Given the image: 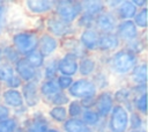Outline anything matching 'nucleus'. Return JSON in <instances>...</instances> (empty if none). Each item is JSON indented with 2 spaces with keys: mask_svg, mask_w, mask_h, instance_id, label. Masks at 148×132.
<instances>
[{
  "mask_svg": "<svg viewBox=\"0 0 148 132\" xmlns=\"http://www.w3.org/2000/svg\"><path fill=\"white\" fill-rule=\"evenodd\" d=\"M140 58L134 54L131 50L121 46L108 57L105 69L117 76H128L134 66L139 63Z\"/></svg>",
  "mask_w": 148,
  "mask_h": 132,
  "instance_id": "f257e3e1",
  "label": "nucleus"
},
{
  "mask_svg": "<svg viewBox=\"0 0 148 132\" xmlns=\"http://www.w3.org/2000/svg\"><path fill=\"white\" fill-rule=\"evenodd\" d=\"M39 34L32 29H23L10 36V45L16 50L20 57H25L30 52L37 50Z\"/></svg>",
  "mask_w": 148,
  "mask_h": 132,
  "instance_id": "f03ea898",
  "label": "nucleus"
},
{
  "mask_svg": "<svg viewBox=\"0 0 148 132\" xmlns=\"http://www.w3.org/2000/svg\"><path fill=\"white\" fill-rule=\"evenodd\" d=\"M53 2V14L66 23L74 24L76 19L83 13L81 1L56 0Z\"/></svg>",
  "mask_w": 148,
  "mask_h": 132,
  "instance_id": "7ed1b4c3",
  "label": "nucleus"
},
{
  "mask_svg": "<svg viewBox=\"0 0 148 132\" xmlns=\"http://www.w3.org/2000/svg\"><path fill=\"white\" fill-rule=\"evenodd\" d=\"M45 31L59 41L69 36H75L79 32L74 24L64 22L53 13L45 17Z\"/></svg>",
  "mask_w": 148,
  "mask_h": 132,
  "instance_id": "20e7f679",
  "label": "nucleus"
},
{
  "mask_svg": "<svg viewBox=\"0 0 148 132\" xmlns=\"http://www.w3.org/2000/svg\"><path fill=\"white\" fill-rule=\"evenodd\" d=\"M71 100H83L86 97H95L98 93L96 86L90 78L74 79L72 86L66 91Z\"/></svg>",
  "mask_w": 148,
  "mask_h": 132,
  "instance_id": "39448f33",
  "label": "nucleus"
},
{
  "mask_svg": "<svg viewBox=\"0 0 148 132\" xmlns=\"http://www.w3.org/2000/svg\"><path fill=\"white\" fill-rule=\"evenodd\" d=\"M24 132H46L51 126V123L45 112L39 109H35L25 118L20 120Z\"/></svg>",
  "mask_w": 148,
  "mask_h": 132,
  "instance_id": "423d86ee",
  "label": "nucleus"
},
{
  "mask_svg": "<svg viewBox=\"0 0 148 132\" xmlns=\"http://www.w3.org/2000/svg\"><path fill=\"white\" fill-rule=\"evenodd\" d=\"M128 116L130 112L124 107L114 104L110 115L106 118V130L110 132H127Z\"/></svg>",
  "mask_w": 148,
  "mask_h": 132,
  "instance_id": "0eeeda50",
  "label": "nucleus"
},
{
  "mask_svg": "<svg viewBox=\"0 0 148 132\" xmlns=\"http://www.w3.org/2000/svg\"><path fill=\"white\" fill-rule=\"evenodd\" d=\"M15 74L22 80V82H29V81H35V82H40L43 80L42 78V71L40 69H35L27 60L25 58L21 57L14 65H13Z\"/></svg>",
  "mask_w": 148,
  "mask_h": 132,
  "instance_id": "6e6552de",
  "label": "nucleus"
},
{
  "mask_svg": "<svg viewBox=\"0 0 148 132\" xmlns=\"http://www.w3.org/2000/svg\"><path fill=\"white\" fill-rule=\"evenodd\" d=\"M20 91H21L24 105L29 110H35L40 105L42 98L38 90V82H35V81L23 82V85L20 88Z\"/></svg>",
  "mask_w": 148,
  "mask_h": 132,
  "instance_id": "1a4fd4ad",
  "label": "nucleus"
},
{
  "mask_svg": "<svg viewBox=\"0 0 148 132\" xmlns=\"http://www.w3.org/2000/svg\"><path fill=\"white\" fill-rule=\"evenodd\" d=\"M114 34L117 35L118 39L120 41L121 45H126L135 39H138L141 35V31L136 28V25L133 23L132 20H126V21H119Z\"/></svg>",
  "mask_w": 148,
  "mask_h": 132,
  "instance_id": "9d476101",
  "label": "nucleus"
},
{
  "mask_svg": "<svg viewBox=\"0 0 148 132\" xmlns=\"http://www.w3.org/2000/svg\"><path fill=\"white\" fill-rule=\"evenodd\" d=\"M114 100L112 95V90L105 89V90H99L97 95L95 96V103H94V109L95 111L99 115L102 119H106L108 116L110 115L112 108L114 107Z\"/></svg>",
  "mask_w": 148,
  "mask_h": 132,
  "instance_id": "9b49d317",
  "label": "nucleus"
},
{
  "mask_svg": "<svg viewBox=\"0 0 148 132\" xmlns=\"http://www.w3.org/2000/svg\"><path fill=\"white\" fill-rule=\"evenodd\" d=\"M60 50V41L56 37L51 36L46 31L39 34L38 43H37V51L43 54L45 59L56 56V53Z\"/></svg>",
  "mask_w": 148,
  "mask_h": 132,
  "instance_id": "f8f14e48",
  "label": "nucleus"
},
{
  "mask_svg": "<svg viewBox=\"0 0 148 132\" xmlns=\"http://www.w3.org/2000/svg\"><path fill=\"white\" fill-rule=\"evenodd\" d=\"M118 19L116 14L111 10H104L99 15L95 16L94 21V28L99 32V34H110L114 32L116 27L118 24Z\"/></svg>",
  "mask_w": 148,
  "mask_h": 132,
  "instance_id": "ddd939ff",
  "label": "nucleus"
},
{
  "mask_svg": "<svg viewBox=\"0 0 148 132\" xmlns=\"http://www.w3.org/2000/svg\"><path fill=\"white\" fill-rule=\"evenodd\" d=\"M23 7L29 15L35 17H46L53 13V2L51 0H25Z\"/></svg>",
  "mask_w": 148,
  "mask_h": 132,
  "instance_id": "4468645a",
  "label": "nucleus"
},
{
  "mask_svg": "<svg viewBox=\"0 0 148 132\" xmlns=\"http://www.w3.org/2000/svg\"><path fill=\"white\" fill-rule=\"evenodd\" d=\"M77 34L79 35L76 37L81 46L88 54H91L92 52H97V45H98L101 34L95 28L83 29V30H80Z\"/></svg>",
  "mask_w": 148,
  "mask_h": 132,
  "instance_id": "2eb2a0df",
  "label": "nucleus"
},
{
  "mask_svg": "<svg viewBox=\"0 0 148 132\" xmlns=\"http://www.w3.org/2000/svg\"><path fill=\"white\" fill-rule=\"evenodd\" d=\"M79 58L72 53H62L58 57V73L60 75H66L75 78L77 75Z\"/></svg>",
  "mask_w": 148,
  "mask_h": 132,
  "instance_id": "dca6fc26",
  "label": "nucleus"
},
{
  "mask_svg": "<svg viewBox=\"0 0 148 132\" xmlns=\"http://www.w3.org/2000/svg\"><path fill=\"white\" fill-rule=\"evenodd\" d=\"M121 47V43L118 39L117 35L114 32L110 34H101L98 45H97V52L98 54H105L110 56L114 51Z\"/></svg>",
  "mask_w": 148,
  "mask_h": 132,
  "instance_id": "f3484780",
  "label": "nucleus"
},
{
  "mask_svg": "<svg viewBox=\"0 0 148 132\" xmlns=\"http://www.w3.org/2000/svg\"><path fill=\"white\" fill-rule=\"evenodd\" d=\"M0 98L1 103L9 108L12 111L15 109H18L24 105L22 95L20 89H9V88H3L0 93Z\"/></svg>",
  "mask_w": 148,
  "mask_h": 132,
  "instance_id": "a211bd4d",
  "label": "nucleus"
},
{
  "mask_svg": "<svg viewBox=\"0 0 148 132\" xmlns=\"http://www.w3.org/2000/svg\"><path fill=\"white\" fill-rule=\"evenodd\" d=\"M60 50L64 51L62 53H72L79 59L88 56V53L81 46L76 36H69V37L60 39Z\"/></svg>",
  "mask_w": 148,
  "mask_h": 132,
  "instance_id": "6ab92c4d",
  "label": "nucleus"
},
{
  "mask_svg": "<svg viewBox=\"0 0 148 132\" xmlns=\"http://www.w3.org/2000/svg\"><path fill=\"white\" fill-rule=\"evenodd\" d=\"M98 60L96 56L88 54L81 59H79V68L77 74L80 78H91L92 74L98 69Z\"/></svg>",
  "mask_w": 148,
  "mask_h": 132,
  "instance_id": "aec40b11",
  "label": "nucleus"
},
{
  "mask_svg": "<svg viewBox=\"0 0 148 132\" xmlns=\"http://www.w3.org/2000/svg\"><path fill=\"white\" fill-rule=\"evenodd\" d=\"M113 100L116 104H119L124 107L128 112L133 111L132 107V101H133V95L131 91L130 86H120L116 90H112Z\"/></svg>",
  "mask_w": 148,
  "mask_h": 132,
  "instance_id": "412c9836",
  "label": "nucleus"
},
{
  "mask_svg": "<svg viewBox=\"0 0 148 132\" xmlns=\"http://www.w3.org/2000/svg\"><path fill=\"white\" fill-rule=\"evenodd\" d=\"M130 86L134 85H147V63L146 59L139 60V63L134 66V68L128 74Z\"/></svg>",
  "mask_w": 148,
  "mask_h": 132,
  "instance_id": "4be33fe9",
  "label": "nucleus"
},
{
  "mask_svg": "<svg viewBox=\"0 0 148 132\" xmlns=\"http://www.w3.org/2000/svg\"><path fill=\"white\" fill-rule=\"evenodd\" d=\"M138 12V8L134 6L132 0H121L117 9L113 12L118 19V21H126L133 20Z\"/></svg>",
  "mask_w": 148,
  "mask_h": 132,
  "instance_id": "5701e85b",
  "label": "nucleus"
},
{
  "mask_svg": "<svg viewBox=\"0 0 148 132\" xmlns=\"http://www.w3.org/2000/svg\"><path fill=\"white\" fill-rule=\"evenodd\" d=\"M62 132H94V130L86 125L80 118H68L61 124Z\"/></svg>",
  "mask_w": 148,
  "mask_h": 132,
  "instance_id": "b1692460",
  "label": "nucleus"
},
{
  "mask_svg": "<svg viewBox=\"0 0 148 132\" xmlns=\"http://www.w3.org/2000/svg\"><path fill=\"white\" fill-rule=\"evenodd\" d=\"M40 71H42L43 80H54L59 75V73H58V57L53 56L51 58H47Z\"/></svg>",
  "mask_w": 148,
  "mask_h": 132,
  "instance_id": "393cba45",
  "label": "nucleus"
},
{
  "mask_svg": "<svg viewBox=\"0 0 148 132\" xmlns=\"http://www.w3.org/2000/svg\"><path fill=\"white\" fill-rule=\"evenodd\" d=\"M90 79H91V81L94 82V85L96 86V88H97L98 91H99V90L109 89V87H110V85H111L109 73H108V71H106L104 67H102V68L98 67V69L92 74V76H91Z\"/></svg>",
  "mask_w": 148,
  "mask_h": 132,
  "instance_id": "a878e982",
  "label": "nucleus"
},
{
  "mask_svg": "<svg viewBox=\"0 0 148 132\" xmlns=\"http://www.w3.org/2000/svg\"><path fill=\"white\" fill-rule=\"evenodd\" d=\"M81 5L83 13L90 14L92 16H97L104 10H106L105 1H101V0H84L81 1Z\"/></svg>",
  "mask_w": 148,
  "mask_h": 132,
  "instance_id": "bb28decb",
  "label": "nucleus"
},
{
  "mask_svg": "<svg viewBox=\"0 0 148 132\" xmlns=\"http://www.w3.org/2000/svg\"><path fill=\"white\" fill-rule=\"evenodd\" d=\"M38 90H39V95H40L42 102H44L49 97L53 96L58 91H60V89L58 88V86H57L54 80H42L38 83Z\"/></svg>",
  "mask_w": 148,
  "mask_h": 132,
  "instance_id": "cd10ccee",
  "label": "nucleus"
},
{
  "mask_svg": "<svg viewBox=\"0 0 148 132\" xmlns=\"http://www.w3.org/2000/svg\"><path fill=\"white\" fill-rule=\"evenodd\" d=\"M46 116L49 118V120L56 123V124H62L68 119L67 116V109L64 105H54V107H50Z\"/></svg>",
  "mask_w": 148,
  "mask_h": 132,
  "instance_id": "c85d7f7f",
  "label": "nucleus"
},
{
  "mask_svg": "<svg viewBox=\"0 0 148 132\" xmlns=\"http://www.w3.org/2000/svg\"><path fill=\"white\" fill-rule=\"evenodd\" d=\"M0 46H1V52H2V57H3L5 63L14 65L21 58L20 54L16 52V50L10 44H3V45H0Z\"/></svg>",
  "mask_w": 148,
  "mask_h": 132,
  "instance_id": "c756f323",
  "label": "nucleus"
},
{
  "mask_svg": "<svg viewBox=\"0 0 148 132\" xmlns=\"http://www.w3.org/2000/svg\"><path fill=\"white\" fill-rule=\"evenodd\" d=\"M80 119H81L86 125H88V126H90V127L92 129L94 126H96V125L101 122L102 118L99 117V115H98V113L95 111V109L92 108V109L83 110V112H82Z\"/></svg>",
  "mask_w": 148,
  "mask_h": 132,
  "instance_id": "7c9ffc66",
  "label": "nucleus"
},
{
  "mask_svg": "<svg viewBox=\"0 0 148 132\" xmlns=\"http://www.w3.org/2000/svg\"><path fill=\"white\" fill-rule=\"evenodd\" d=\"M71 101V97L67 95L66 91H58L57 94H54L53 96L49 97L47 100L44 101V103H46L50 107H54V105H64L66 107Z\"/></svg>",
  "mask_w": 148,
  "mask_h": 132,
  "instance_id": "2f4dec72",
  "label": "nucleus"
},
{
  "mask_svg": "<svg viewBox=\"0 0 148 132\" xmlns=\"http://www.w3.org/2000/svg\"><path fill=\"white\" fill-rule=\"evenodd\" d=\"M132 107H133V111H136L138 113H140L142 117L146 118L147 116V93L133 97Z\"/></svg>",
  "mask_w": 148,
  "mask_h": 132,
  "instance_id": "473e14b6",
  "label": "nucleus"
},
{
  "mask_svg": "<svg viewBox=\"0 0 148 132\" xmlns=\"http://www.w3.org/2000/svg\"><path fill=\"white\" fill-rule=\"evenodd\" d=\"M146 129V118L136 111L130 112L128 116V130H142Z\"/></svg>",
  "mask_w": 148,
  "mask_h": 132,
  "instance_id": "72a5a7b5",
  "label": "nucleus"
},
{
  "mask_svg": "<svg viewBox=\"0 0 148 132\" xmlns=\"http://www.w3.org/2000/svg\"><path fill=\"white\" fill-rule=\"evenodd\" d=\"M94 21H95V16L87 14V13H82L76 21L74 22L75 28L80 31L83 29H89V28H94Z\"/></svg>",
  "mask_w": 148,
  "mask_h": 132,
  "instance_id": "f704fd0d",
  "label": "nucleus"
},
{
  "mask_svg": "<svg viewBox=\"0 0 148 132\" xmlns=\"http://www.w3.org/2000/svg\"><path fill=\"white\" fill-rule=\"evenodd\" d=\"M23 58H25V60H27L35 69H42L43 66H44V63H45V60H46V59L43 57V54H42L40 52H38L37 50L30 52L29 54H27V56L23 57Z\"/></svg>",
  "mask_w": 148,
  "mask_h": 132,
  "instance_id": "c9c22d12",
  "label": "nucleus"
},
{
  "mask_svg": "<svg viewBox=\"0 0 148 132\" xmlns=\"http://www.w3.org/2000/svg\"><path fill=\"white\" fill-rule=\"evenodd\" d=\"M147 13H148V10H147V7H143V8H141V9H138V12H136V14H135V16L133 17V23L136 25V28L141 31V30H143V31H146V29H147Z\"/></svg>",
  "mask_w": 148,
  "mask_h": 132,
  "instance_id": "e433bc0d",
  "label": "nucleus"
},
{
  "mask_svg": "<svg viewBox=\"0 0 148 132\" xmlns=\"http://www.w3.org/2000/svg\"><path fill=\"white\" fill-rule=\"evenodd\" d=\"M18 126H20V120L14 116L0 120V132H16Z\"/></svg>",
  "mask_w": 148,
  "mask_h": 132,
  "instance_id": "4c0bfd02",
  "label": "nucleus"
},
{
  "mask_svg": "<svg viewBox=\"0 0 148 132\" xmlns=\"http://www.w3.org/2000/svg\"><path fill=\"white\" fill-rule=\"evenodd\" d=\"M66 109L68 118H80L83 112V108L79 100H71L69 103L66 105Z\"/></svg>",
  "mask_w": 148,
  "mask_h": 132,
  "instance_id": "58836bf2",
  "label": "nucleus"
},
{
  "mask_svg": "<svg viewBox=\"0 0 148 132\" xmlns=\"http://www.w3.org/2000/svg\"><path fill=\"white\" fill-rule=\"evenodd\" d=\"M8 12H9V2L6 1L2 6H0V38L6 31L7 20H8Z\"/></svg>",
  "mask_w": 148,
  "mask_h": 132,
  "instance_id": "ea45409f",
  "label": "nucleus"
},
{
  "mask_svg": "<svg viewBox=\"0 0 148 132\" xmlns=\"http://www.w3.org/2000/svg\"><path fill=\"white\" fill-rule=\"evenodd\" d=\"M14 74L15 72H14L13 65L7 64V63L0 64V85L1 86H3V83Z\"/></svg>",
  "mask_w": 148,
  "mask_h": 132,
  "instance_id": "a19ab883",
  "label": "nucleus"
},
{
  "mask_svg": "<svg viewBox=\"0 0 148 132\" xmlns=\"http://www.w3.org/2000/svg\"><path fill=\"white\" fill-rule=\"evenodd\" d=\"M58 88L61 90V91H67L68 88L72 86L73 81H74V78H71V76H66V75H58L56 79H54Z\"/></svg>",
  "mask_w": 148,
  "mask_h": 132,
  "instance_id": "79ce46f5",
  "label": "nucleus"
},
{
  "mask_svg": "<svg viewBox=\"0 0 148 132\" xmlns=\"http://www.w3.org/2000/svg\"><path fill=\"white\" fill-rule=\"evenodd\" d=\"M22 85H23L22 80L16 74H14L3 83V87L5 88H9V89H20Z\"/></svg>",
  "mask_w": 148,
  "mask_h": 132,
  "instance_id": "37998d69",
  "label": "nucleus"
},
{
  "mask_svg": "<svg viewBox=\"0 0 148 132\" xmlns=\"http://www.w3.org/2000/svg\"><path fill=\"white\" fill-rule=\"evenodd\" d=\"M12 116V110L0 102V120H3Z\"/></svg>",
  "mask_w": 148,
  "mask_h": 132,
  "instance_id": "c03bdc74",
  "label": "nucleus"
},
{
  "mask_svg": "<svg viewBox=\"0 0 148 132\" xmlns=\"http://www.w3.org/2000/svg\"><path fill=\"white\" fill-rule=\"evenodd\" d=\"M132 2L134 3V6L138 9H141L143 7H147V5H148V1L147 0H132Z\"/></svg>",
  "mask_w": 148,
  "mask_h": 132,
  "instance_id": "a18cd8bd",
  "label": "nucleus"
},
{
  "mask_svg": "<svg viewBox=\"0 0 148 132\" xmlns=\"http://www.w3.org/2000/svg\"><path fill=\"white\" fill-rule=\"evenodd\" d=\"M46 132H62V131H61L60 129H58V127H51V126H50Z\"/></svg>",
  "mask_w": 148,
  "mask_h": 132,
  "instance_id": "49530a36",
  "label": "nucleus"
},
{
  "mask_svg": "<svg viewBox=\"0 0 148 132\" xmlns=\"http://www.w3.org/2000/svg\"><path fill=\"white\" fill-rule=\"evenodd\" d=\"M127 132H147L146 129H142V130H128Z\"/></svg>",
  "mask_w": 148,
  "mask_h": 132,
  "instance_id": "de8ad7c7",
  "label": "nucleus"
},
{
  "mask_svg": "<svg viewBox=\"0 0 148 132\" xmlns=\"http://www.w3.org/2000/svg\"><path fill=\"white\" fill-rule=\"evenodd\" d=\"M1 90H2V86L0 85V93H1Z\"/></svg>",
  "mask_w": 148,
  "mask_h": 132,
  "instance_id": "09e8293b",
  "label": "nucleus"
},
{
  "mask_svg": "<svg viewBox=\"0 0 148 132\" xmlns=\"http://www.w3.org/2000/svg\"><path fill=\"white\" fill-rule=\"evenodd\" d=\"M105 132H110V131H108V130H106V131H105Z\"/></svg>",
  "mask_w": 148,
  "mask_h": 132,
  "instance_id": "8fccbe9b",
  "label": "nucleus"
}]
</instances>
